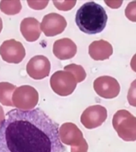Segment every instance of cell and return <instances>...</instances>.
Listing matches in <instances>:
<instances>
[{
  "label": "cell",
  "mask_w": 136,
  "mask_h": 152,
  "mask_svg": "<svg viewBox=\"0 0 136 152\" xmlns=\"http://www.w3.org/2000/svg\"><path fill=\"white\" fill-rule=\"evenodd\" d=\"M127 101L130 105L136 107V79L131 83L127 94Z\"/></svg>",
  "instance_id": "4fadbf2b"
},
{
  "label": "cell",
  "mask_w": 136,
  "mask_h": 152,
  "mask_svg": "<svg viewBox=\"0 0 136 152\" xmlns=\"http://www.w3.org/2000/svg\"><path fill=\"white\" fill-rule=\"evenodd\" d=\"M76 51L77 48L76 44L68 38L56 41L53 47L54 54L60 59H71L76 55Z\"/></svg>",
  "instance_id": "ba28073f"
},
{
  "label": "cell",
  "mask_w": 136,
  "mask_h": 152,
  "mask_svg": "<svg viewBox=\"0 0 136 152\" xmlns=\"http://www.w3.org/2000/svg\"><path fill=\"white\" fill-rule=\"evenodd\" d=\"M64 70H67L69 72H71L76 78L77 83L83 82L86 78V72L84 67L81 65L76 64H70L64 67Z\"/></svg>",
  "instance_id": "8fae6325"
},
{
  "label": "cell",
  "mask_w": 136,
  "mask_h": 152,
  "mask_svg": "<svg viewBox=\"0 0 136 152\" xmlns=\"http://www.w3.org/2000/svg\"><path fill=\"white\" fill-rule=\"evenodd\" d=\"M76 23L83 33L96 34L101 33L106 27L107 15L104 8L95 2L83 4L76 14Z\"/></svg>",
  "instance_id": "7a4b0ae2"
},
{
  "label": "cell",
  "mask_w": 136,
  "mask_h": 152,
  "mask_svg": "<svg viewBox=\"0 0 136 152\" xmlns=\"http://www.w3.org/2000/svg\"><path fill=\"white\" fill-rule=\"evenodd\" d=\"M106 3H107L110 7L112 8H119V6L122 4V1H119V2H117V1H111V2H107L106 1Z\"/></svg>",
  "instance_id": "5bb4252c"
},
{
  "label": "cell",
  "mask_w": 136,
  "mask_h": 152,
  "mask_svg": "<svg viewBox=\"0 0 136 152\" xmlns=\"http://www.w3.org/2000/svg\"><path fill=\"white\" fill-rule=\"evenodd\" d=\"M112 125L122 140H136V117L129 111L125 109L117 111L113 116Z\"/></svg>",
  "instance_id": "3957f363"
},
{
  "label": "cell",
  "mask_w": 136,
  "mask_h": 152,
  "mask_svg": "<svg viewBox=\"0 0 136 152\" xmlns=\"http://www.w3.org/2000/svg\"><path fill=\"white\" fill-rule=\"evenodd\" d=\"M59 125L39 108L13 109L0 124V152H64Z\"/></svg>",
  "instance_id": "6da1fadb"
},
{
  "label": "cell",
  "mask_w": 136,
  "mask_h": 152,
  "mask_svg": "<svg viewBox=\"0 0 136 152\" xmlns=\"http://www.w3.org/2000/svg\"><path fill=\"white\" fill-rule=\"evenodd\" d=\"M88 53L94 60H105L112 55L113 48L107 40H95L89 45Z\"/></svg>",
  "instance_id": "52a82bcc"
},
{
  "label": "cell",
  "mask_w": 136,
  "mask_h": 152,
  "mask_svg": "<svg viewBox=\"0 0 136 152\" xmlns=\"http://www.w3.org/2000/svg\"><path fill=\"white\" fill-rule=\"evenodd\" d=\"M125 16L130 21L136 22V1L129 2L125 9Z\"/></svg>",
  "instance_id": "7c38bea8"
},
{
  "label": "cell",
  "mask_w": 136,
  "mask_h": 152,
  "mask_svg": "<svg viewBox=\"0 0 136 152\" xmlns=\"http://www.w3.org/2000/svg\"><path fill=\"white\" fill-rule=\"evenodd\" d=\"M131 67L135 72H136V53L134 55L131 60Z\"/></svg>",
  "instance_id": "9a60e30c"
},
{
  "label": "cell",
  "mask_w": 136,
  "mask_h": 152,
  "mask_svg": "<svg viewBox=\"0 0 136 152\" xmlns=\"http://www.w3.org/2000/svg\"><path fill=\"white\" fill-rule=\"evenodd\" d=\"M51 83L53 90L61 96L71 94L77 84L73 75L69 71H58L52 75Z\"/></svg>",
  "instance_id": "277c9868"
},
{
  "label": "cell",
  "mask_w": 136,
  "mask_h": 152,
  "mask_svg": "<svg viewBox=\"0 0 136 152\" xmlns=\"http://www.w3.org/2000/svg\"><path fill=\"white\" fill-rule=\"evenodd\" d=\"M107 117L106 108L100 104L88 107L81 116V122L86 128L93 129L103 124Z\"/></svg>",
  "instance_id": "8992f818"
},
{
  "label": "cell",
  "mask_w": 136,
  "mask_h": 152,
  "mask_svg": "<svg viewBox=\"0 0 136 152\" xmlns=\"http://www.w3.org/2000/svg\"><path fill=\"white\" fill-rule=\"evenodd\" d=\"M93 88L100 97L106 99L115 98L120 92V86L118 81L111 76H100L95 78Z\"/></svg>",
  "instance_id": "5b68a950"
},
{
  "label": "cell",
  "mask_w": 136,
  "mask_h": 152,
  "mask_svg": "<svg viewBox=\"0 0 136 152\" xmlns=\"http://www.w3.org/2000/svg\"><path fill=\"white\" fill-rule=\"evenodd\" d=\"M59 132L62 142L68 144H72L76 140L82 141L84 140L83 133L74 124H64L60 128Z\"/></svg>",
  "instance_id": "9c48e42d"
},
{
  "label": "cell",
  "mask_w": 136,
  "mask_h": 152,
  "mask_svg": "<svg viewBox=\"0 0 136 152\" xmlns=\"http://www.w3.org/2000/svg\"><path fill=\"white\" fill-rule=\"evenodd\" d=\"M46 17L49 18L46 21L48 31L50 32L48 36L57 35L63 32L67 26V22L64 17L57 14H51Z\"/></svg>",
  "instance_id": "30bf717a"
}]
</instances>
